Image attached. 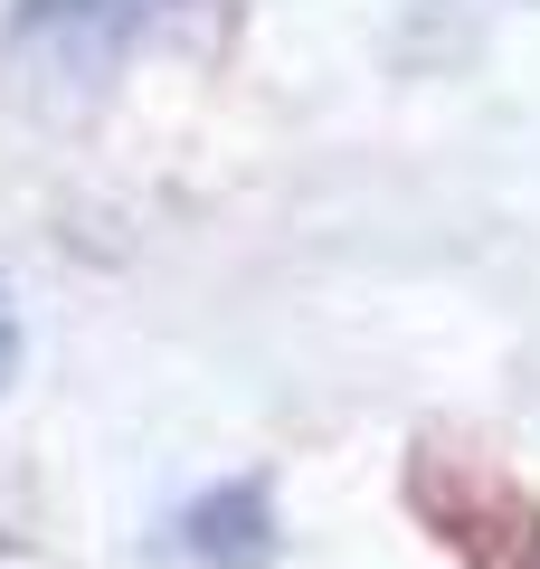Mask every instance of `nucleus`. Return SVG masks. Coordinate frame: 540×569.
<instances>
[{
    "instance_id": "4",
    "label": "nucleus",
    "mask_w": 540,
    "mask_h": 569,
    "mask_svg": "<svg viewBox=\"0 0 540 569\" xmlns=\"http://www.w3.org/2000/svg\"><path fill=\"white\" fill-rule=\"evenodd\" d=\"M10 370H20V305H10V284H0V389H10Z\"/></svg>"
},
{
    "instance_id": "3",
    "label": "nucleus",
    "mask_w": 540,
    "mask_h": 569,
    "mask_svg": "<svg viewBox=\"0 0 540 569\" xmlns=\"http://www.w3.org/2000/svg\"><path fill=\"white\" fill-rule=\"evenodd\" d=\"M493 569H540V512H521V522H512V541H502Z\"/></svg>"
},
{
    "instance_id": "1",
    "label": "nucleus",
    "mask_w": 540,
    "mask_h": 569,
    "mask_svg": "<svg viewBox=\"0 0 540 569\" xmlns=\"http://www.w3.org/2000/svg\"><path fill=\"white\" fill-rule=\"evenodd\" d=\"M228 29H238V0H10L0 67L20 86V104L67 123V114H96L152 58L219 67Z\"/></svg>"
},
{
    "instance_id": "2",
    "label": "nucleus",
    "mask_w": 540,
    "mask_h": 569,
    "mask_svg": "<svg viewBox=\"0 0 540 569\" xmlns=\"http://www.w3.org/2000/svg\"><path fill=\"white\" fill-rule=\"evenodd\" d=\"M171 541L190 550L200 569H276L284 531H276V493L257 485V475H228V485L190 493L171 522Z\"/></svg>"
}]
</instances>
